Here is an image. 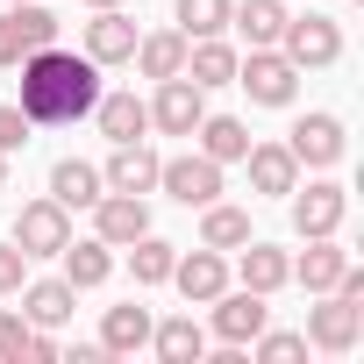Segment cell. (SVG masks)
Listing matches in <instances>:
<instances>
[{
	"label": "cell",
	"instance_id": "23",
	"mask_svg": "<svg viewBox=\"0 0 364 364\" xmlns=\"http://www.w3.org/2000/svg\"><path fill=\"white\" fill-rule=\"evenodd\" d=\"M65 257V279H72V293H93V286H107V272H114V243H65L58 250Z\"/></svg>",
	"mask_w": 364,
	"mask_h": 364
},
{
	"label": "cell",
	"instance_id": "30",
	"mask_svg": "<svg viewBox=\"0 0 364 364\" xmlns=\"http://www.w3.org/2000/svg\"><path fill=\"white\" fill-rule=\"evenodd\" d=\"M171 257H178V250H171L164 236L143 229V236L129 243V272H136V286H164V279H171Z\"/></svg>",
	"mask_w": 364,
	"mask_h": 364
},
{
	"label": "cell",
	"instance_id": "9",
	"mask_svg": "<svg viewBox=\"0 0 364 364\" xmlns=\"http://www.w3.org/2000/svg\"><path fill=\"white\" fill-rule=\"evenodd\" d=\"M350 215V193L328 186V178H314V186H293V229L300 236H336Z\"/></svg>",
	"mask_w": 364,
	"mask_h": 364
},
{
	"label": "cell",
	"instance_id": "17",
	"mask_svg": "<svg viewBox=\"0 0 364 364\" xmlns=\"http://www.w3.org/2000/svg\"><path fill=\"white\" fill-rule=\"evenodd\" d=\"M100 193H107L100 164H86V157H58V164H50V200H58V208H93Z\"/></svg>",
	"mask_w": 364,
	"mask_h": 364
},
{
	"label": "cell",
	"instance_id": "13",
	"mask_svg": "<svg viewBox=\"0 0 364 364\" xmlns=\"http://www.w3.org/2000/svg\"><path fill=\"white\" fill-rule=\"evenodd\" d=\"M86 58H93V65H129V58H136V22H129L122 8H93V22H86Z\"/></svg>",
	"mask_w": 364,
	"mask_h": 364
},
{
	"label": "cell",
	"instance_id": "38",
	"mask_svg": "<svg viewBox=\"0 0 364 364\" xmlns=\"http://www.w3.org/2000/svg\"><path fill=\"white\" fill-rule=\"evenodd\" d=\"M8 8H15V0H8Z\"/></svg>",
	"mask_w": 364,
	"mask_h": 364
},
{
	"label": "cell",
	"instance_id": "29",
	"mask_svg": "<svg viewBox=\"0 0 364 364\" xmlns=\"http://www.w3.org/2000/svg\"><path fill=\"white\" fill-rule=\"evenodd\" d=\"M200 243H208V250H243V243H250V215H243V208H222V200H208Z\"/></svg>",
	"mask_w": 364,
	"mask_h": 364
},
{
	"label": "cell",
	"instance_id": "10",
	"mask_svg": "<svg viewBox=\"0 0 364 364\" xmlns=\"http://www.w3.org/2000/svg\"><path fill=\"white\" fill-rule=\"evenodd\" d=\"M286 150H293V164H314V171H328V164H343L350 136H343V122H336V114H300Z\"/></svg>",
	"mask_w": 364,
	"mask_h": 364
},
{
	"label": "cell",
	"instance_id": "19",
	"mask_svg": "<svg viewBox=\"0 0 364 364\" xmlns=\"http://www.w3.org/2000/svg\"><path fill=\"white\" fill-rule=\"evenodd\" d=\"M243 164H250V186H257V193H293V186H300V164H293L286 143H250Z\"/></svg>",
	"mask_w": 364,
	"mask_h": 364
},
{
	"label": "cell",
	"instance_id": "4",
	"mask_svg": "<svg viewBox=\"0 0 364 364\" xmlns=\"http://www.w3.org/2000/svg\"><path fill=\"white\" fill-rule=\"evenodd\" d=\"M157 186H164L178 208H208V200L222 193V164L200 157V150H186V157H157Z\"/></svg>",
	"mask_w": 364,
	"mask_h": 364
},
{
	"label": "cell",
	"instance_id": "14",
	"mask_svg": "<svg viewBox=\"0 0 364 364\" xmlns=\"http://www.w3.org/2000/svg\"><path fill=\"white\" fill-rule=\"evenodd\" d=\"M72 307H79L72 279H22V321L29 328H65Z\"/></svg>",
	"mask_w": 364,
	"mask_h": 364
},
{
	"label": "cell",
	"instance_id": "34",
	"mask_svg": "<svg viewBox=\"0 0 364 364\" xmlns=\"http://www.w3.org/2000/svg\"><path fill=\"white\" fill-rule=\"evenodd\" d=\"M22 279H29V257L15 243H0V293H22Z\"/></svg>",
	"mask_w": 364,
	"mask_h": 364
},
{
	"label": "cell",
	"instance_id": "26",
	"mask_svg": "<svg viewBox=\"0 0 364 364\" xmlns=\"http://www.w3.org/2000/svg\"><path fill=\"white\" fill-rule=\"evenodd\" d=\"M200 157H215V164H243V150H250V129L236 122V114H200Z\"/></svg>",
	"mask_w": 364,
	"mask_h": 364
},
{
	"label": "cell",
	"instance_id": "22",
	"mask_svg": "<svg viewBox=\"0 0 364 364\" xmlns=\"http://www.w3.org/2000/svg\"><path fill=\"white\" fill-rule=\"evenodd\" d=\"M150 343H157V357H164V364H200L208 328H200L193 314H171V321H150Z\"/></svg>",
	"mask_w": 364,
	"mask_h": 364
},
{
	"label": "cell",
	"instance_id": "35",
	"mask_svg": "<svg viewBox=\"0 0 364 364\" xmlns=\"http://www.w3.org/2000/svg\"><path fill=\"white\" fill-rule=\"evenodd\" d=\"M29 129H36V122H29L22 107H0V150H22V143H29Z\"/></svg>",
	"mask_w": 364,
	"mask_h": 364
},
{
	"label": "cell",
	"instance_id": "12",
	"mask_svg": "<svg viewBox=\"0 0 364 364\" xmlns=\"http://www.w3.org/2000/svg\"><path fill=\"white\" fill-rule=\"evenodd\" d=\"M208 307H215V336H222V343H250V336H257V328L272 321L264 293H250V286H243V293H229V286H222V293H215Z\"/></svg>",
	"mask_w": 364,
	"mask_h": 364
},
{
	"label": "cell",
	"instance_id": "33",
	"mask_svg": "<svg viewBox=\"0 0 364 364\" xmlns=\"http://www.w3.org/2000/svg\"><path fill=\"white\" fill-rule=\"evenodd\" d=\"M22 350H29V321L22 314H0V364H15Z\"/></svg>",
	"mask_w": 364,
	"mask_h": 364
},
{
	"label": "cell",
	"instance_id": "11",
	"mask_svg": "<svg viewBox=\"0 0 364 364\" xmlns=\"http://www.w3.org/2000/svg\"><path fill=\"white\" fill-rule=\"evenodd\" d=\"M143 229H150V208H143V193H100V200H93V236H100V243L129 250Z\"/></svg>",
	"mask_w": 364,
	"mask_h": 364
},
{
	"label": "cell",
	"instance_id": "20",
	"mask_svg": "<svg viewBox=\"0 0 364 364\" xmlns=\"http://www.w3.org/2000/svg\"><path fill=\"white\" fill-rule=\"evenodd\" d=\"M186 79L208 93V86H236V50L222 36H193L186 43Z\"/></svg>",
	"mask_w": 364,
	"mask_h": 364
},
{
	"label": "cell",
	"instance_id": "25",
	"mask_svg": "<svg viewBox=\"0 0 364 364\" xmlns=\"http://www.w3.org/2000/svg\"><path fill=\"white\" fill-rule=\"evenodd\" d=\"M229 22L243 29V43H250V50H272V43H279V29H286V0H236Z\"/></svg>",
	"mask_w": 364,
	"mask_h": 364
},
{
	"label": "cell",
	"instance_id": "8",
	"mask_svg": "<svg viewBox=\"0 0 364 364\" xmlns=\"http://www.w3.org/2000/svg\"><path fill=\"white\" fill-rule=\"evenodd\" d=\"M200 114H208V93L178 72V79H157V100H150V122L164 129V136H193L200 129Z\"/></svg>",
	"mask_w": 364,
	"mask_h": 364
},
{
	"label": "cell",
	"instance_id": "15",
	"mask_svg": "<svg viewBox=\"0 0 364 364\" xmlns=\"http://www.w3.org/2000/svg\"><path fill=\"white\" fill-rule=\"evenodd\" d=\"M171 286L186 293L193 307H208V300L229 286V264H222V250H208V243H200L193 257H171Z\"/></svg>",
	"mask_w": 364,
	"mask_h": 364
},
{
	"label": "cell",
	"instance_id": "27",
	"mask_svg": "<svg viewBox=\"0 0 364 364\" xmlns=\"http://www.w3.org/2000/svg\"><path fill=\"white\" fill-rule=\"evenodd\" d=\"M136 65H143V79H178V72H186V36H178V29L136 36Z\"/></svg>",
	"mask_w": 364,
	"mask_h": 364
},
{
	"label": "cell",
	"instance_id": "36",
	"mask_svg": "<svg viewBox=\"0 0 364 364\" xmlns=\"http://www.w3.org/2000/svg\"><path fill=\"white\" fill-rule=\"evenodd\" d=\"M0 186H8V150H0Z\"/></svg>",
	"mask_w": 364,
	"mask_h": 364
},
{
	"label": "cell",
	"instance_id": "7",
	"mask_svg": "<svg viewBox=\"0 0 364 364\" xmlns=\"http://www.w3.org/2000/svg\"><path fill=\"white\" fill-rule=\"evenodd\" d=\"M357 336H364V300H350V293H328L314 314H307V343L314 350H357Z\"/></svg>",
	"mask_w": 364,
	"mask_h": 364
},
{
	"label": "cell",
	"instance_id": "37",
	"mask_svg": "<svg viewBox=\"0 0 364 364\" xmlns=\"http://www.w3.org/2000/svg\"><path fill=\"white\" fill-rule=\"evenodd\" d=\"M86 8H122V0H86Z\"/></svg>",
	"mask_w": 364,
	"mask_h": 364
},
{
	"label": "cell",
	"instance_id": "31",
	"mask_svg": "<svg viewBox=\"0 0 364 364\" xmlns=\"http://www.w3.org/2000/svg\"><path fill=\"white\" fill-rule=\"evenodd\" d=\"M229 8H236V0H178V36H222L229 29Z\"/></svg>",
	"mask_w": 364,
	"mask_h": 364
},
{
	"label": "cell",
	"instance_id": "1",
	"mask_svg": "<svg viewBox=\"0 0 364 364\" xmlns=\"http://www.w3.org/2000/svg\"><path fill=\"white\" fill-rule=\"evenodd\" d=\"M93 100H100V65H93L86 50L43 43V50L22 58V100H15V107H22L36 129H65V122L93 114Z\"/></svg>",
	"mask_w": 364,
	"mask_h": 364
},
{
	"label": "cell",
	"instance_id": "21",
	"mask_svg": "<svg viewBox=\"0 0 364 364\" xmlns=\"http://www.w3.org/2000/svg\"><path fill=\"white\" fill-rule=\"evenodd\" d=\"M93 122H100L107 143H136V136L150 129V107H143L136 93H100V100H93Z\"/></svg>",
	"mask_w": 364,
	"mask_h": 364
},
{
	"label": "cell",
	"instance_id": "24",
	"mask_svg": "<svg viewBox=\"0 0 364 364\" xmlns=\"http://www.w3.org/2000/svg\"><path fill=\"white\" fill-rule=\"evenodd\" d=\"M143 343H150V307L129 300V307H107V314H100V350H107V357H129V350H143Z\"/></svg>",
	"mask_w": 364,
	"mask_h": 364
},
{
	"label": "cell",
	"instance_id": "28",
	"mask_svg": "<svg viewBox=\"0 0 364 364\" xmlns=\"http://www.w3.org/2000/svg\"><path fill=\"white\" fill-rule=\"evenodd\" d=\"M286 279H293V257H286V250H272V243H250V250H243V286H250V293L272 300Z\"/></svg>",
	"mask_w": 364,
	"mask_h": 364
},
{
	"label": "cell",
	"instance_id": "5",
	"mask_svg": "<svg viewBox=\"0 0 364 364\" xmlns=\"http://www.w3.org/2000/svg\"><path fill=\"white\" fill-rule=\"evenodd\" d=\"M58 15L50 8H36V0H15L8 15H0V65H22L29 50H43V43H58Z\"/></svg>",
	"mask_w": 364,
	"mask_h": 364
},
{
	"label": "cell",
	"instance_id": "6",
	"mask_svg": "<svg viewBox=\"0 0 364 364\" xmlns=\"http://www.w3.org/2000/svg\"><path fill=\"white\" fill-rule=\"evenodd\" d=\"M65 243H72V208L29 200V208L15 215V250H22V257H58Z\"/></svg>",
	"mask_w": 364,
	"mask_h": 364
},
{
	"label": "cell",
	"instance_id": "32",
	"mask_svg": "<svg viewBox=\"0 0 364 364\" xmlns=\"http://www.w3.org/2000/svg\"><path fill=\"white\" fill-rule=\"evenodd\" d=\"M250 343H257V357H272V364H286V357L307 350V336H293V328H257Z\"/></svg>",
	"mask_w": 364,
	"mask_h": 364
},
{
	"label": "cell",
	"instance_id": "16",
	"mask_svg": "<svg viewBox=\"0 0 364 364\" xmlns=\"http://www.w3.org/2000/svg\"><path fill=\"white\" fill-rule=\"evenodd\" d=\"M107 193H150L157 186V150L136 136V143H114V157H107Z\"/></svg>",
	"mask_w": 364,
	"mask_h": 364
},
{
	"label": "cell",
	"instance_id": "2",
	"mask_svg": "<svg viewBox=\"0 0 364 364\" xmlns=\"http://www.w3.org/2000/svg\"><path fill=\"white\" fill-rule=\"evenodd\" d=\"M236 86H243L257 107H293V93H300V72H293V58L272 43V50H250V58H236Z\"/></svg>",
	"mask_w": 364,
	"mask_h": 364
},
{
	"label": "cell",
	"instance_id": "3",
	"mask_svg": "<svg viewBox=\"0 0 364 364\" xmlns=\"http://www.w3.org/2000/svg\"><path fill=\"white\" fill-rule=\"evenodd\" d=\"M279 50L293 58V72H321V65H336V58H343V29H336L328 15H286Z\"/></svg>",
	"mask_w": 364,
	"mask_h": 364
},
{
	"label": "cell",
	"instance_id": "18",
	"mask_svg": "<svg viewBox=\"0 0 364 364\" xmlns=\"http://www.w3.org/2000/svg\"><path fill=\"white\" fill-rule=\"evenodd\" d=\"M343 272H350V250H343L336 236H307V257H293V279H300L307 293H328Z\"/></svg>",
	"mask_w": 364,
	"mask_h": 364
}]
</instances>
